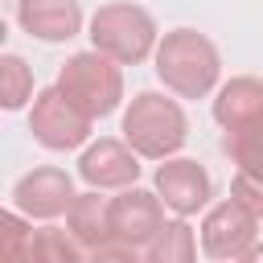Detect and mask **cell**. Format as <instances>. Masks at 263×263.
Returning <instances> with one entry per match:
<instances>
[{
	"mask_svg": "<svg viewBox=\"0 0 263 263\" xmlns=\"http://www.w3.org/2000/svg\"><path fill=\"white\" fill-rule=\"evenodd\" d=\"M95 119L82 115L58 86H45L37 99H33V111H29V132L41 148L49 152H70L78 144H86Z\"/></svg>",
	"mask_w": 263,
	"mask_h": 263,
	"instance_id": "obj_5",
	"label": "cell"
},
{
	"mask_svg": "<svg viewBox=\"0 0 263 263\" xmlns=\"http://www.w3.org/2000/svg\"><path fill=\"white\" fill-rule=\"evenodd\" d=\"M16 4H21V0H16Z\"/></svg>",
	"mask_w": 263,
	"mask_h": 263,
	"instance_id": "obj_22",
	"label": "cell"
},
{
	"mask_svg": "<svg viewBox=\"0 0 263 263\" xmlns=\"http://www.w3.org/2000/svg\"><path fill=\"white\" fill-rule=\"evenodd\" d=\"M156 197L177 218H189L210 201V173L189 156H173L156 168Z\"/></svg>",
	"mask_w": 263,
	"mask_h": 263,
	"instance_id": "obj_9",
	"label": "cell"
},
{
	"mask_svg": "<svg viewBox=\"0 0 263 263\" xmlns=\"http://www.w3.org/2000/svg\"><path fill=\"white\" fill-rule=\"evenodd\" d=\"M242 263H263V242H255V251H251Z\"/></svg>",
	"mask_w": 263,
	"mask_h": 263,
	"instance_id": "obj_21",
	"label": "cell"
},
{
	"mask_svg": "<svg viewBox=\"0 0 263 263\" xmlns=\"http://www.w3.org/2000/svg\"><path fill=\"white\" fill-rule=\"evenodd\" d=\"M33 99V70L25 66V58L4 53L0 58V103L8 111H21Z\"/></svg>",
	"mask_w": 263,
	"mask_h": 263,
	"instance_id": "obj_17",
	"label": "cell"
},
{
	"mask_svg": "<svg viewBox=\"0 0 263 263\" xmlns=\"http://www.w3.org/2000/svg\"><path fill=\"white\" fill-rule=\"evenodd\" d=\"M0 238H4V263H37V255H33V226L16 210L0 218Z\"/></svg>",
	"mask_w": 263,
	"mask_h": 263,
	"instance_id": "obj_18",
	"label": "cell"
},
{
	"mask_svg": "<svg viewBox=\"0 0 263 263\" xmlns=\"http://www.w3.org/2000/svg\"><path fill=\"white\" fill-rule=\"evenodd\" d=\"M189 119L177 99L140 90L123 111V144L144 160H173V152L185 144Z\"/></svg>",
	"mask_w": 263,
	"mask_h": 263,
	"instance_id": "obj_2",
	"label": "cell"
},
{
	"mask_svg": "<svg viewBox=\"0 0 263 263\" xmlns=\"http://www.w3.org/2000/svg\"><path fill=\"white\" fill-rule=\"evenodd\" d=\"M78 173L90 189H132L136 177H140V156L123 144V140H111L103 136L99 144H90L78 160Z\"/></svg>",
	"mask_w": 263,
	"mask_h": 263,
	"instance_id": "obj_10",
	"label": "cell"
},
{
	"mask_svg": "<svg viewBox=\"0 0 263 263\" xmlns=\"http://www.w3.org/2000/svg\"><path fill=\"white\" fill-rule=\"evenodd\" d=\"M230 197L263 222V181H255V177H247V173H234V181H230Z\"/></svg>",
	"mask_w": 263,
	"mask_h": 263,
	"instance_id": "obj_19",
	"label": "cell"
},
{
	"mask_svg": "<svg viewBox=\"0 0 263 263\" xmlns=\"http://www.w3.org/2000/svg\"><path fill=\"white\" fill-rule=\"evenodd\" d=\"M222 148L234 160V173H247V177L263 181V123L222 132Z\"/></svg>",
	"mask_w": 263,
	"mask_h": 263,
	"instance_id": "obj_14",
	"label": "cell"
},
{
	"mask_svg": "<svg viewBox=\"0 0 263 263\" xmlns=\"http://www.w3.org/2000/svg\"><path fill=\"white\" fill-rule=\"evenodd\" d=\"M66 230L86 247V251H99L111 242V197H103L99 189L90 193H78L70 214H66Z\"/></svg>",
	"mask_w": 263,
	"mask_h": 263,
	"instance_id": "obj_13",
	"label": "cell"
},
{
	"mask_svg": "<svg viewBox=\"0 0 263 263\" xmlns=\"http://www.w3.org/2000/svg\"><path fill=\"white\" fill-rule=\"evenodd\" d=\"M82 115L90 119H103L119 107L123 99V74H119V62H111L107 53L99 49H86V53H74L66 58L58 82H53Z\"/></svg>",
	"mask_w": 263,
	"mask_h": 263,
	"instance_id": "obj_3",
	"label": "cell"
},
{
	"mask_svg": "<svg viewBox=\"0 0 263 263\" xmlns=\"http://www.w3.org/2000/svg\"><path fill=\"white\" fill-rule=\"evenodd\" d=\"M144 259H148V263H193V259H197L193 226H189L185 218L164 222V230L152 238V247H148V255H144Z\"/></svg>",
	"mask_w": 263,
	"mask_h": 263,
	"instance_id": "obj_15",
	"label": "cell"
},
{
	"mask_svg": "<svg viewBox=\"0 0 263 263\" xmlns=\"http://www.w3.org/2000/svg\"><path fill=\"white\" fill-rule=\"evenodd\" d=\"M33 255H37V263H90V251L62 226H37Z\"/></svg>",
	"mask_w": 263,
	"mask_h": 263,
	"instance_id": "obj_16",
	"label": "cell"
},
{
	"mask_svg": "<svg viewBox=\"0 0 263 263\" xmlns=\"http://www.w3.org/2000/svg\"><path fill=\"white\" fill-rule=\"evenodd\" d=\"M255 238H259V218L242 210L234 197L218 201L201 222V251L214 263H242L255 251Z\"/></svg>",
	"mask_w": 263,
	"mask_h": 263,
	"instance_id": "obj_6",
	"label": "cell"
},
{
	"mask_svg": "<svg viewBox=\"0 0 263 263\" xmlns=\"http://www.w3.org/2000/svg\"><path fill=\"white\" fill-rule=\"evenodd\" d=\"M214 119L222 132L263 123V78H251V74L230 78L214 99Z\"/></svg>",
	"mask_w": 263,
	"mask_h": 263,
	"instance_id": "obj_12",
	"label": "cell"
},
{
	"mask_svg": "<svg viewBox=\"0 0 263 263\" xmlns=\"http://www.w3.org/2000/svg\"><path fill=\"white\" fill-rule=\"evenodd\" d=\"M164 230V201L140 185L111 197V242L123 247H152V238Z\"/></svg>",
	"mask_w": 263,
	"mask_h": 263,
	"instance_id": "obj_8",
	"label": "cell"
},
{
	"mask_svg": "<svg viewBox=\"0 0 263 263\" xmlns=\"http://www.w3.org/2000/svg\"><path fill=\"white\" fill-rule=\"evenodd\" d=\"M90 263H148L136 255V247H123V242H107L99 251H90Z\"/></svg>",
	"mask_w": 263,
	"mask_h": 263,
	"instance_id": "obj_20",
	"label": "cell"
},
{
	"mask_svg": "<svg viewBox=\"0 0 263 263\" xmlns=\"http://www.w3.org/2000/svg\"><path fill=\"white\" fill-rule=\"evenodd\" d=\"M90 41L119 66H136L156 49V21L140 4H103L90 16Z\"/></svg>",
	"mask_w": 263,
	"mask_h": 263,
	"instance_id": "obj_4",
	"label": "cell"
},
{
	"mask_svg": "<svg viewBox=\"0 0 263 263\" xmlns=\"http://www.w3.org/2000/svg\"><path fill=\"white\" fill-rule=\"evenodd\" d=\"M74 197H78V193H74V181H70V173L58 168V164H41V168L25 173V177L12 185V205H16V214L37 218V222H53V218L70 214Z\"/></svg>",
	"mask_w": 263,
	"mask_h": 263,
	"instance_id": "obj_7",
	"label": "cell"
},
{
	"mask_svg": "<svg viewBox=\"0 0 263 263\" xmlns=\"http://www.w3.org/2000/svg\"><path fill=\"white\" fill-rule=\"evenodd\" d=\"M156 74L177 99H205L218 86V45L197 29H173L156 45Z\"/></svg>",
	"mask_w": 263,
	"mask_h": 263,
	"instance_id": "obj_1",
	"label": "cell"
},
{
	"mask_svg": "<svg viewBox=\"0 0 263 263\" xmlns=\"http://www.w3.org/2000/svg\"><path fill=\"white\" fill-rule=\"evenodd\" d=\"M16 21L37 41H70L82 29V8L78 0H21Z\"/></svg>",
	"mask_w": 263,
	"mask_h": 263,
	"instance_id": "obj_11",
	"label": "cell"
}]
</instances>
